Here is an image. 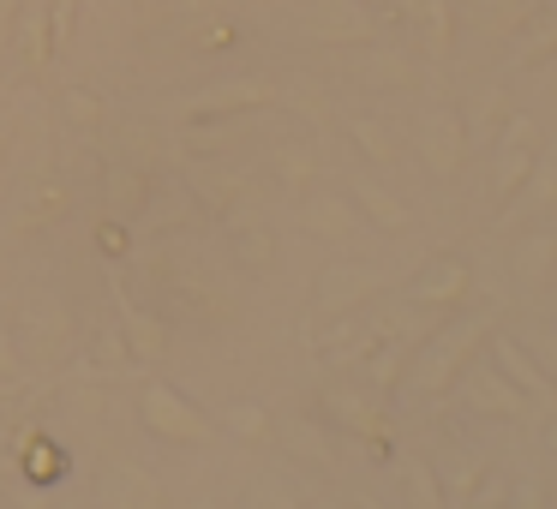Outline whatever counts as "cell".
<instances>
[{
  "instance_id": "obj_1",
  "label": "cell",
  "mask_w": 557,
  "mask_h": 509,
  "mask_svg": "<svg viewBox=\"0 0 557 509\" xmlns=\"http://www.w3.org/2000/svg\"><path fill=\"white\" fill-rule=\"evenodd\" d=\"M138 420H145L150 437H162V444L174 449H205L210 444V413L198 408L186 389H174L169 377H150V384H138Z\"/></svg>"
},
{
  "instance_id": "obj_2",
  "label": "cell",
  "mask_w": 557,
  "mask_h": 509,
  "mask_svg": "<svg viewBox=\"0 0 557 509\" xmlns=\"http://www.w3.org/2000/svg\"><path fill=\"white\" fill-rule=\"evenodd\" d=\"M276 90L264 78H228V85H210L198 97H181V121H216V114H246V109H270Z\"/></svg>"
},
{
  "instance_id": "obj_3",
  "label": "cell",
  "mask_w": 557,
  "mask_h": 509,
  "mask_svg": "<svg viewBox=\"0 0 557 509\" xmlns=\"http://www.w3.org/2000/svg\"><path fill=\"white\" fill-rule=\"evenodd\" d=\"M109 300H114V318H121V330H126V342H133L138 360H162V353H169V342H174V330L162 324L157 312L133 306V294L121 288V276H114V270H109Z\"/></svg>"
},
{
  "instance_id": "obj_4",
  "label": "cell",
  "mask_w": 557,
  "mask_h": 509,
  "mask_svg": "<svg viewBox=\"0 0 557 509\" xmlns=\"http://www.w3.org/2000/svg\"><path fill=\"white\" fill-rule=\"evenodd\" d=\"M133 360L138 353H133V342H126V330H102V336L73 360V377L78 384H114V377L133 372Z\"/></svg>"
},
{
  "instance_id": "obj_5",
  "label": "cell",
  "mask_w": 557,
  "mask_h": 509,
  "mask_svg": "<svg viewBox=\"0 0 557 509\" xmlns=\"http://www.w3.org/2000/svg\"><path fill=\"white\" fill-rule=\"evenodd\" d=\"M102 504H114V509H162V504H169V492H162V480L150 468L121 461V468L102 473Z\"/></svg>"
},
{
  "instance_id": "obj_6",
  "label": "cell",
  "mask_w": 557,
  "mask_h": 509,
  "mask_svg": "<svg viewBox=\"0 0 557 509\" xmlns=\"http://www.w3.org/2000/svg\"><path fill=\"white\" fill-rule=\"evenodd\" d=\"M102 204H109V216H121V222L145 216L150 174L138 169V162H114V169H102Z\"/></svg>"
},
{
  "instance_id": "obj_7",
  "label": "cell",
  "mask_w": 557,
  "mask_h": 509,
  "mask_svg": "<svg viewBox=\"0 0 557 509\" xmlns=\"http://www.w3.org/2000/svg\"><path fill=\"white\" fill-rule=\"evenodd\" d=\"M66 210H73V186H66V181H42L37 193H30V204L13 216V234H37V228H49V222H61Z\"/></svg>"
},
{
  "instance_id": "obj_8",
  "label": "cell",
  "mask_w": 557,
  "mask_h": 509,
  "mask_svg": "<svg viewBox=\"0 0 557 509\" xmlns=\"http://www.w3.org/2000/svg\"><path fill=\"white\" fill-rule=\"evenodd\" d=\"M18 54H25L30 73H49V61H54V37H49V13H42V7L18 13Z\"/></svg>"
},
{
  "instance_id": "obj_9",
  "label": "cell",
  "mask_w": 557,
  "mask_h": 509,
  "mask_svg": "<svg viewBox=\"0 0 557 509\" xmlns=\"http://www.w3.org/2000/svg\"><path fill=\"white\" fill-rule=\"evenodd\" d=\"M61 109H66V126H78L85 138H97L102 126H109V102L97 97L90 85H66V97H61Z\"/></svg>"
},
{
  "instance_id": "obj_10",
  "label": "cell",
  "mask_w": 557,
  "mask_h": 509,
  "mask_svg": "<svg viewBox=\"0 0 557 509\" xmlns=\"http://www.w3.org/2000/svg\"><path fill=\"white\" fill-rule=\"evenodd\" d=\"M30 348L49 353V360H61V348L73 353V318L61 312V306H49V312L30 318Z\"/></svg>"
},
{
  "instance_id": "obj_11",
  "label": "cell",
  "mask_w": 557,
  "mask_h": 509,
  "mask_svg": "<svg viewBox=\"0 0 557 509\" xmlns=\"http://www.w3.org/2000/svg\"><path fill=\"white\" fill-rule=\"evenodd\" d=\"M234 246H240V264H252V270H270V264H276V240H270V228L234 222Z\"/></svg>"
},
{
  "instance_id": "obj_12",
  "label": "cell",
  "mask_w": 557,
  "mask_h": 509,
  "mask_svg": "<svg viewBox=\"0 0 557 509\" xmlns=\"http://www.w3.org/2000/svg\"><path fill=\"white\" fill-rule=\"evenodd\" d=\"M42 13H49L54 49H66V42H73V30H78V0H42Z\"/></svg>"
},
{
  "instance_id": "obj_13",
  "label": "cell",
  "mask_w": 557,
  "mask_h": 509,
  "mask_svg": "<svg viewBox=\"0 0 557 509\" xmlns=\"http://www.w3.org/2000/svg\"><path fill=\"white\" fill-rule=\"evenodd\" d=\"M97 246H102L109 258H126V222H121V216H102V222H97Z\"/></svg>"
},
{
  "instance_id": "obj_14",
  "label": "cell",
  "mask_w": 557,
  "mask_h": 509,
  "mask_svg": "<svg viewBox=\"0 0 557 509\" xmlns=\"http://www.w3.org/2000/svg\"><path fill=\"white\" fill-rule=\"evenodd\" d=\"M228 425H234V432H240V437H264V408H234L228 413Z\"/></svg>"
},
{
  "instance_id": "obj_15",
  "label": "cell",
  "mask_w": 557,
  "mask_h": 509,
  "mask_svg": "<svg viewBox=\"0 0 557 509\" xmlns=\"http://www.w3.org/2000/svg\"><path fill=\"white\" fill-rule=\"evenodd\" d=\"M25 377V365H18V348H13V336L0 330V384H18Z\"/></svg>"
},
{
  "instance_id": "obj_16",
  "label": "cell",
  "mask_w": 557,
  "mask_h": 509,
  "mask_svg": "<svg viewBox=\"0 0 557 509\" xmlns=\"http://www.w3.org/2000/svg\"><path fill=\"white\" fill-rule=\"evenodd\" d=\"M282 174H288V181L300 186V181H306V174H312V169H306V157H300V150H282Z\"/></svg>"
},
{
  "instance_id": "obj_17",
  "label": "cell",
  "mask_w": 557,
  "mask_h": 509,
  "mask_svg": "<svg viewBox=\"0 0 557 509\" xmlns=\"http://www.w3.org/2000/svg\"><path fill=\"white\" fill-rule=\"evenodd\" d=\"M13 13H18L13 0H0V49H7V42H13Z\"/></svg>"
},
{
  "instance_id": "obj_18",
  "label": "cell",
  "mask_w": 557,
  "mask_h": 509,
  "mask_svg": "<svg viewBox=\"0 0 557 509\" xmlns=\"http://www.w3.org/2000/svg\"><path fill=\"white\" fill-rule=\"evenodd\" d=\"M318 228H342V210L336 204H318Z\"/></svg>"
},
{
  "instance_id": "obj_19",
  "label": "cell",
  "mask_w": 557,
  "mask_h": 509,
  "mask_svg": "<svg viewBox=\"0 0 557 509\" xmlns=\"http://www.w3.org/2000/svg\"><path fill=\"white\" fill-rule=\"evenodd\" d=\"M7 138H13V114H0V157H7Z\"/></svg>"
}]
</instances>
